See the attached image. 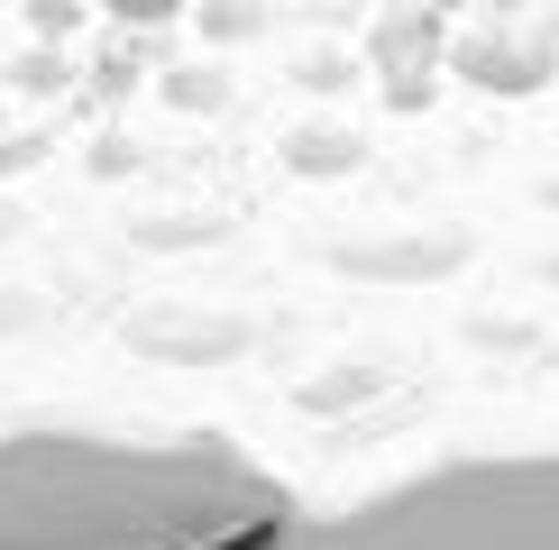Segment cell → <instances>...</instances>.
Here are the masks:
<instances>
[{
	"instance_id": "1",
	"label": "cell",
	"mask_w": 559,
	"mask_h": 550,
	"mask_svg": "<svg viewBox=\"0 0 559 550\" xmlns=\"http://www.w3.org/2000/svg\"><path fill=\"white\" fill-rule=\"evenodd\" d=\"M0 550H559V441L302 495L221 431H0Z\"/></svg>"
}]
</instances>
